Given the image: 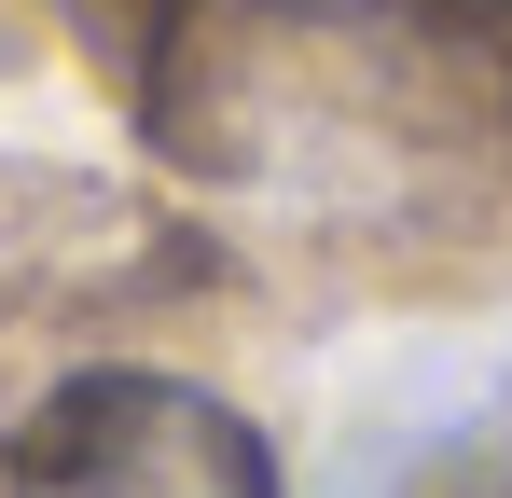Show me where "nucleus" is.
<instances>
[{"label":"nucleus","mask_w":512,"mask_h":498,"mask_svg":"<svg viewBox=\"0 0 512 498\" xmlns=\"http://www.w3.org/2000/svg\"><path fill=\"white\" fill-rule=\"evenodd\" d=\"M0 498H277V457L180 374H70L0 443Z\"/></svg>","instance_id":"obj_1"}]
</instances>
